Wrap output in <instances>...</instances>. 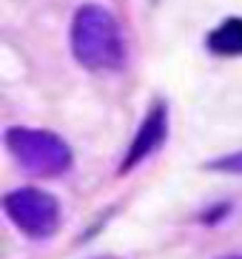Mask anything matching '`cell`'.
<instances>
[{
  "label": "cell",
  "instance_id": "1",
  "mask_svg": "<svg viewBox=\"0 0 242 259\" xmlns=\"http://www.w3.org/2000/svg\"><path fill=\"white\" fill-rule=\"evenodd\" d=\"M71 52L77 63L91 71H117L126 63V43L117 17L91 3L77 9L71 23Z\"/></svg>",
  "mask_w": 242,
  "mask_h": 259
},
{
  "label": "cell",
  "instance_id": "2",
  "mask_svg": "<svg viewBox=\"0 0 242 259\" xmlns=\"http://www.w3.org/2000/svg\"><path fill=\"white\" fill-rule=\"evenodd\" d=\"M6 148L26 174L40 180L60 177L71 165V148L54 131L12 125L6 131Z\"/></svg>",
  "mask_w": 242,
  "mask_h": 259
},
{
  "label": "cell",
  "instance_id": "3",
  "mask_svg": "<svg viewBox=\"0 0 242 259\" xmlns=\"http://www.w3.org/2000/svg\"><path fill=\"white\" fill-rule=\"evenodd\" d=\"M6 217L31 239H49L60 228V202L43 188H15L3 197Z\"/></svg>",
  "mask_w": 242,
  "mask_h": 259
},
{
  "label": "cell",
  "instance_id": "4",
  "mask_svg": "<svg viewBox=\"0 0 242 259\" xmlns=\"http://www.w3.org/2000/svg\"><path fill=\"white\" fill-rule=\"evenodd\" d=\"M166 134H168V111H166V103H154L151 111L145 114L140 131L134 134L129 151H126V160L120 165V174H129L131 168H137L143 160H148L157 148H163L166 143Z\"/></svg>",
  "mask_w": 242,
  "mask_h": 259
},
{
  "label": "cell",
  "instance_id": "5",
  "mask_svg": "<svg viewBox=\"0 0 242 259\" xmlns=\"http://www.w3.org/2000/svg\"><path fill=\"white\" fill-rule=\"evenodd\" d=\"M208 49L222 57H239L242 54V17H228L208 34Z\"/></svg>",
  "mask_w": 242,
  "mask_h": 259
},
{
  "label": "cell",
  "instance_id": "6",
  "mask_svg": "<svg viewBox=\"0 0 242 259\" xmlns=\"http://www.w3.org/2000/svg\"><path fill=\"white\" fill-rule=\"evenodd\" d=\"M205 168H208V171H220V174H239L242 177V151L220 157V160H211Z\"/></svg>",
  "mask_w": 242,
  "mask_h": 259
},
{
  "label": "cell",
  "instance_id": "7",
  "mask_svg": "<svg viewBox=\"0 0 242 259\" xmlns=\"http://www.w3.org/2000/svg\"><path fill=\"white\" fill-rule=\"evenodd\" d=\"M225 259H242V256H225Z\"/></svg>",
  "mask_w": 242,
  "mask_h": 259
}]
</instances>
